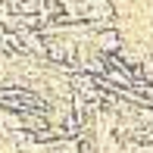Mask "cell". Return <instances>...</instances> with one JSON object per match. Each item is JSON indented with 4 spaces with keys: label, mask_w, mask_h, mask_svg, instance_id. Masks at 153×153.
<instances>
[{
    "label": "cell",
    "mask_w": 153,
    "mask_h": 153,
    "mask_svg": "<svg viewBox=\"0 0 153 153\" xmlns=\"http://www.w3.org/2000/svg\"><path fill=\"white\" fill-rule=\"evenodd\" d=\"M94 44L100 47L103 53H113L116 47H119V34H116L113 28H109V31H100V34H97V38H94Z\"/></svg>",
    "instance_id": "1"
},
{
    "label": "cell",
    "mask_w": 153,
    "mask_h": 153,
    "mask_svg": "<svg viewBox=\"0 0 153 153\" xmlns=\"http://www.w3.org/2000/svg\"><path fill=\"white\" fill-rule=\"evenodd\" d=\"M88 16H91V19H109V16H113V6H109L106 0H91Z\"/></svg>",
    "instance_id": "2"
}]
</instances>
